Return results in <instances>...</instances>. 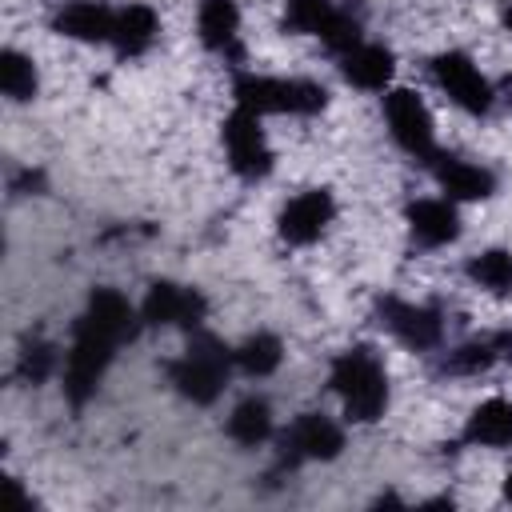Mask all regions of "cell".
<instances>
[{
	"instance_id": "15",
	"label": "cell",
	"mask_w": 512,
	"mask_h": 512,
	"mask_svg": "<svg viewBox=\"0 0 512 512\" xmlns=\"http://www.w3.org/2000/svg\"><path fill=\"white\" fill-rule=\"evenodd\" d=\"M200 44L224 60H240V8L236 0H200L196 8Z\"/></svg>"
},
{
	"instance_id": "12",
	"label": "cell",
	"mask_w": 512,
	"mask_h": 512,
	"mask_svg": "<svg viewBox=\"0 0 512 512\" xmlns=\"http://www.w3.org/2000/svg\"><path fill=\"white\" fill-rule=\"evenodd\" d=\"M428 172L432 180L440 184V192L448 200H488L496 192V172L476 164V160H464V156H448V152H432L428 160Z\"/></svg>"
},
{
	"instance_id": "26",
	"label": "cell",
	"mask_w": 512,
	"mask_h": 512,
	"mask_svg": "<svg viewBox=\"0 0 512 512\" xmlns=\"http://www.w3.org/2000/svg\"><path fill=\"white\" fill-rule=\"evenodd\" d=\"M336 4L332 0H284V32L292 36H320L324 24L332 20Z\"/></svg>"
},
{
	"instance_id": "13",
	"label": "cell",
	"mask_w": 512,
	"mask_h": 512,
	"mask_svg": "<svg viewBox=\"0 0 512 512\" xmlns=\"http://www.w3.org/2000/svg\"><path fill=\"white\" fill-rule=\"evenodd\" d=\"M404 220H408V232H412V240L416 244H424V248H444V244H452L456 236H460V212H456V204L444 196H420V200H412L408 208H404Z\"/></svg>"
},
{
	"instance_id": "20",
	"label": "cell",
	"mask_w": 512,
	"mask_h": 512,
	"mask_svg": "<svg viewBox=\"0 0 512 512\" xmlns=\"http://www.w3.org/2000/svg\"><path fill=\"white\" fill-rule=\"evenodd\" d=\"M224 432H228L240 448H256V444H264V440L272 436V404H268V400H260V396L240 400V404L232 408V416H228Z\"/></svg>"
},
{
	"instance_id": "16",
	"label": "cell",
	"mask_w": 512,
	"mask_h": 512,
	"mask_svg": "<svg viewBox=\"0 0 512 512\" xmlns=\"http://www.w3.org/2000/svg\"><path fill=\"white\" fill-rule=\"evenodd\" d=\"M396 72V56L388 44H352L348 52H340V76L352 84V88H364V92H384L388 80Z\"/></svg>"
},
{
	"instance_id": "21",
	"label": "cell",
	"mask_w": 512,
	"mask_h": 512,
	"mask_svg": "<svg viewBox=\"0 0 512 512\" xmlns=\"http://www.w3.org/2000/svg\"><path fill=\"white\" fill-rule=\"evenodd\" d=\"M232 360H236V368L244 372V376H272L276 368H280V360H284V344H280V336H272V332H252L248 340H240L236 348H232Z\"/></svg>"
},
{
	"instance_id": "3",
	"label": "cell",
	"mask_w": 512,
	"mask_h": 512,
	"mask_svg": "<svg viewBox=\"0 0 512 512\" xmlns=\"http://www.w3.org/2000/svg\"><path fill=\"white\" fill-rule=\"evenodd\" d=\"M236 108H248L256 116H316L328 104V88L308 76H256L240 72L232 80Z\"/></svg>"
},
{
	"instance_id": "23",
	"label": "cell",
	"mask_w": 512,
	"mask_h": 512,
	"mask_svg": "<svg viewBox=\"0 0 512 512\" xmlns=\"http://www.w3.org/2000/svg\"><path fill=\"white\" fill-rule=\"evenodd\" d=\"M0 88H4V96L12 104H28L36 96V88H40L32 56H24L16 48H4V56H0Z\"/></svg>"
},
{
	"instance_id": "18",
	"label": "cell",
	"mask_w": 512,
	"mask_h": 512,
	"mask_svg": "<svg viewBox=\"0 0 512 512\" xmlns=\"http://www.w3.org/2000/svg\"><path fill=\"white\" fill-rule=\"evenodd\" d=\"M464 444L472 448H512V400L492 396L472 408L464 424Z\"/></svg>"
},
{
	"instance_id": "9",
	"label": "cell",
	"mask_w": 512,
	"mask_h": 512,
	"mask_svg": "<svg viewBox=\"0 0 512 512\" xmlns=\"http://www.w3.org/2000/svg\"><path fill=\"white\" fill-rule=\"evenodd\" d=\"M376 320H380V328H388L412 352H432L444 340V316L432 304H412V300H400V296H380L376 300Z\"/></svg>"
},
{
	"instance_id": "1",
	"label": "cell",
	"mask_w": 512,
	"mask_h": 512,
	"mask_svg": "<svg viewBox=\"0 0 512 512\" xmlns=\"http://www.w3.org/2000/svg\"><path fill=\"white\" fill-rule=\"evenodd\" d=\"M136 324H140V312L128 304L124 292L92 288V296L72 328V348L64 356V396L72 408H84L96 396L116 348L136 336Z\"/></svg>"
},
{
	"instance_id": "6",
	"label": "cell",
	"mask_w": 512,
	"mask_h": 512,
	"mask_svg": "<svg viewBox=\"0 0 512 512\" xmlns=\"http://www.w3.org/2000/svg\"><path fill=\"white\" fill-rule=\"evenodd\" d=\"M280 464L296 468L304 460H336L344 452V428L324 412H300L276 440Z\"/></svg>"
},
{
	"instance_id": "11",
	"label": "cell",
	"mask_w": 512,
	"mask_h": 512,
	"mask_svg": "<svg viewBox=\"0 0 512 512\" xmlns=\"http://www.w3.org/2000/svg\"><path fill=\"white\" fill-rule=\"evenodd\" d=\"M332 220H336V200H332V192H328V188H308V192L292 196V200L280 208L276 232H280L284 244L304 248V244H316V240L328 232Z\"/></svg>"
},
{
	"instance_id": "19",
	"label": "cell",
	"mask_w": 512,
	"mask_h": 512,
	"mask_svg": "<svg viewBox=\"0 0 512 512\" xmlns=\"http://www.w3.org/2000/svg\"><path fill=\"white\" fill-rule=\"evenodd\" d=\"M160 32V16L148 4H128L116 12V32H112V48L120 60H136L156 44Z\"/></svg>"
},
{
	"instance_id": "5",
	"label": "cell",
	"mask_w": 512,
	"mask_h": 512,
	"mask_svg": "<svg viewBox=\"0 0 512 512\" xmlns=\"http://www.w3.org/2000/svg\"><path fill=\"white\" fill-rule=\"evenodd\" d=\"M428 72L436 80V88L468 116H488L492 104H496V92L488 84V76L476 68V60L460 48H448V52H436L428 60Z\"/></svg>"
},
{
	"instance_id": "17",
	"label": "cell",
	"mask_w": 512,
	"mask_h": 512,
	"mask_svg": "<svg viewBox=\"0 0 512 512\" xmlns=\"http://www.w3.org/2000/svg\"><path fill=\"white\" fill-rule=\"evenodd\" d=\"M500 360H512V328L456 344V348L440 360V372H444V376H480V372H488V368L500 364Z\"/></svg>"
},
{
	"instance_id": "28",
	"label": "cell",
	"mask_w": 512,
	"mask_h": 512,
	"mask_svg": "<svg viewBox=\"0 0 512 512\" xmlns=\"http://www.w3.org/2000/svg\"><path fill=\"white\" fill-rule=\"evenodd\" d=\"M504 500H508V504H512V472H508V476H504Z\"/></svg>"
},
{
	"instance_id": "14",
	"label": "cell",
	"mask_w": 512,
	"mask_h": 512,
	"mask_svg": "<svg viewBox=\"0 0 512 512\" xmlns=\"http://www.w3.org/2000/svg\"><path fill=\"white\" fill-rule=\"evenodd\" d=\"M52 32L80 44H112L116 12L104 0H72L52 16Z\"/></svg>"
},
{
	"instance_id": "25",
	"label": "cell",
	"mask_w": 512,
	"mask_h": 512,
	"mask_svg": "<svg viewBox=\"0 0 512 512\" xmlns=\"http://www.w3.org/2000/svg\"><path fill=\"white\" fill-rule=\"evenodd\" d=\"M56 344L44 340V336H24L20 340V352H16V376L24 384H44L52 372H56Z\"/></svg>"
},
{
	"instance_id": "22",
	"label": "cell",
	"mask_w": 512,
	"mask_h": 512,
	"mask_svg": "<svg viewBox=\"0 0 512 512\" xmlns=\"http://www.w3.org/2000/svg\"><path fill=\"white\" fill-rule=\"evenodd\" d=\"M468 280L492 296H508L512 292V252L508 248H484L464 264Z\"/></svg>"
},
{
	"instance_id": "27",
	"label": "cell",
	"mask_w": 512,
	"mask_h": 512,
	"mask_svg": "<svg viewBox=\"0 0 512 512\" xmlns=\"http://www.w3.org/2000/svg\"><path fill=\"white\" fill-rule=\"evenodd\" d=\"M500 20H504V28L512 32V0H508V8H504V16H500Z\"/></svg>"
},
{
	"instance_id": "4",
	"label": "cell",
	"mask_w": 512,
	"mask_h": 512,
	"mask_svg": "<svg viewBox=\"0 0 512 512\" xmlns=\"http://www.w3.org/2000/svg\"><path fill=\"white\" fill-rule=\"evenodd\" d=\"M232 364H236V360H232V348H228L220 336H212V332H192L184 356L168 364V380H172V388H176L184 400H192V404H212V400L224 392Z\"/></svg>"
},
{
	"instance_id": "10",
	"label": "cell",
	"mask_w": 512,
	"mask_h": 512,
	"mask_svg": "<svg viewBox=\"0 0 512 512\" xmlns=\"http://www.w3.org/2000/svg\"><path fill=\"white\" fill-rule=\"evenodd\" d=\"M208 312V300L192 284L176 280H152L140 304V320L152 328H196Z\"/></svg>"
},
{
	"instance_id": "2",
	"label": "cell",
	"mask_w": 512,
	"mask_h": 512,
	"mask_svg": "<svg viewBox=\"0 0 512 512\" xmlns=\"http://www.w3.org/2000/svg\"><path fill=\"white\" fill-rule=\"evenodd\" d=\"M328 388L340 396L352 424H376L388 412V372L372 344L344 348L328 368Z\"/></svg>"
},
{
	"instance_id": "8",
	"label": "cell",
	"mask_w": 512,
	"mask_h": 512,
	"mask_svg": "<svg viewBox=\"0 0 512 512\" xmlns=\"http://www.w3.org/2000/svg\"><path fill=\"white\" fill-rule=\"evenodd\" d=\"M220 140H224L228 168H232L240 180H264V176L272 172V148H268V136H264L256 112L236 108V112L220 124Z\"/></svg>"
},
{
	"instance_id": "24",
	"label": "cell",
	"mask_w": 512,
	"mask_h": 512,
	"mask_svg": "<svg viewBox=\"0 0 512 512\" xmlns=\"http://www.w3.org/2000/svg\"><path fill=\"white\" fill-rule=\"evenodd\" d=\"M360 32H364V0H348V4H336L332 20L320 32V44L340 56L352 44H360Z\"/></svg>"
},
{
	"instance_id": "7",
	"label": "cell",
	"mask_w": 512,
	"mask_h": 512,
	"mask_svg": "<svg viewBox=\"0 0 512 512\" xmlns=\"http://www.w3.org/2000/svg\"><path fill=\"white\" fill-rule=\"evenodd\" d=\"M384 124L392 132V140L416 156V160H428L436 152V124H432V112L428 104L412 92V88H388L384 92Z\"/></svg>"
}]
</instances>
